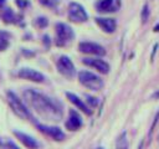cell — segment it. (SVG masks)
Instances as JSON below:
<instances>
[{
    "instance_id": "83f0119b",
    "label": "cell",
    "mask_w": 159,
    "mask_h": 149,
    "mask_svg": "<svg viewBox=\"0 0 159 149\" xmlns=\"http://www.w3.org/2000/svg\"><path fill=\"white\" fill-rule=\"evenodd\" d=\"M138 149H143V142H140V144L138 145Z\"/></svg>"
},
{
    "instance_id": "ac0fdd59",
    "label": "cell",
    "mask_w": 159,
    "mask_h": 149,
    "mask_svg": "<svg viewBox=\"0 0 159 149\" xmlns=\"http://www.w3.org/2000/svg\"><path fill=\"white\" fill-rule=\"evenodd\" d=\"M117 149H128V144H127V134H125V132L122 133V135L118 138V140H117Z\"/></svg>"
},
{
    "instance_id": "7c38bea8",
    "label": "cell",
    "mask_w": 159,
    "mask_h": 149,
    "mask_svg": "<svg viewBox=\"0 0 159 149\" xmlns=\"http://www.w3.org/2000/svg\"><path fill=\"white\" fill-rule=\"evenodd\" d=\"M14 134H15V137H16L26 148H29V149H39L40 144H39V143L36 142V139H34L32 137H30V135H27V134H25V133H22V132H17V130H15Z\"/></svg>"
},
{
    "instance_id": "d6986e66",
    "label": "cell",
    "mask_w": 159,
    "mask_h": 149,
    "mask_svg": "<svg viewBox=\"0 0 159 149\" xmlns=\"http://www.w3.org/2000/svg\"><path fill=\"white\" fill-rule=\"evenodd\" d=\"M140 17H142V22L145 24L149 19V6L148 4H144L143 9H142V14H140Z\"/></svg>"
},
{
    "instance_id": "d4e9b609",
    "label": "cell",
    "mask_w": 159,
    "mask_h": 149,
    "mask_svg": "<svg viewBox=\"0 0 159 149\" xmlns=\"http://www.w3.org/2000/svg\"><path fill=\"white\" fill-rule=\"evenodd\" d=\"M6 149H20L16 144H14L12 142H7L6 143Z\"/></svg>"
},
{
    "instance_id": "7a4b0ae2",
    "label": "cell",
    "mask_w": 159,
    "mask_h": 149,
    "mask_svg": "<svg viewBox=\"0 0 159 149\" xmlns=\"http://www.w3.org/2000/svg\"><path fill=\"white\" fill-rule=\"evenodd\" d=\"M6 98H7V102H9L10 107H11L12 112H14L17 117H20V118H22V119H29V118H31V114H30L29 109L26 108V106L21 102V99H20L14 92H7V93H6Z\"/></svg>"
},
{
    "instance_id": "44dd1931",
    "label": "cell",
    "mask_w": 159,
    "mask_h": 149,
    "mask_svg": "<svg viewBox=\"0 0 159 149\" xmlns=\"http://www.w3.org/2000/svg\"><path fill=\"white\" fill-rule=\"evenodd\" d=\"M36 24H37V26H40V27H45V26H47L48 21H47L46 17H37Z\"/></svg>"
},
{
    "instance_id": "277c9868",
    "label": "cell",
    "mask_w": 159,
    "mask_h": 149,
    "mask_svg": "<svg viewBox=\"0 0 159 149\" xmlns=\"http://www.w3.org/2000/svg\"><path fill=\"white\" fill-rule=\"evenodd\" d=\"M73 37H75L73 30L68 25H66L63 22L56 24V45L57 46L67 45Z\"/></svg>"
},
{
    "instance_id": "7402d4cb",
    "label": "cell",
    "mask_w": 159,
    "mask_h": 149,
    "mask_svg": "<svg viewBox=\"0 0 159 149\" xmlns=\"http://www.w3.org/2000/svg\"><path fill=\"white\" fill-rule=\"evenodd\" d=\"M86 98H87V102L89 103L91 107H96V106L98 104V99H97V98L91 97V96H86Z\"/></svg>"
},
{
    "instance_id": "8fae6325",
    "label": "cell",
    "mask_w": 159,
    "mask_h": 149,
    "mask_svg": "<svg viewBox=\"0 0 159 149\" xmlns=\"http://www.w3.org/2000/svg\"><path fill=\"white\" fill-rule=\"evenodd\" d=\"M83 63L87 65V66H89V67L96 68L101 73H104L106 74V73L109 72V65L106 61L101 60V58H83Z\"/></svg>"
},
{
    "instance_id": "f1b7e54d",
    "label": "cell",
    "mask_w": 159,
    "mask_h": 149,
    "mask_svg": "<svg viewBox=\"0 0 159 149\" xmlns=\"http://www.w3.org/2000/svg\"><path fill=\"white\" fill-rule=\"evenodd\" d=\"M4 4H5V0H0V7H1Z\"/></svg>"
},
{
    "instance_id": "5b68a950",
    "label": "cell",
    "mask_w": 159,
    "mask_h": 149,
    "mask_svg": "<svg viewBox=\"0 0 159 149\" xmlns=\"http://www.w3.org/2000/svg\"><path fill=\"white\" fill-rule=\"evenodd\" d=\"M68 17L73 22H84L88 16L82 5L77 2H71L68 6Z\"/></svg>"
},
{
    "instance_id": "9a60e30c",
    "label": "cell",
    "mask_w": 159,
    "mask_h": 149,
    "mask_svg": "<svg viewBox=\"0 0 159 149\" xmlns=\"http://www.w3.org/2000/svg\"><path fill=\"white\" fill-rule=\"evenodd\" d=\"M66 96H67V98L70 99V102H72L77 108H80L83 113H86V114H91V109L82 102V99H80L76 94H73V93H70V92H67L66 93Z\"/></svg>"
},
{
    "instance_id": "4dcf8cb0",
    "label": "cell",
    "mask_w": 159,
    "mask_h": 149,
    "mask_svg": "<svg viewBox=\"0 0 159 149\" xmlns=\"http://www.w3.org/2000/svg\"><path fill=\"white\" fill-rule=\"evenodd\" d=\"M158 139H159V137H158Z\"/></svg>"
},
{
    "instance_id": "5bb4252c",
    "label": "cell",
    "mask_w": 159,
    "mask_h": 149,
    "mask_svg": "<svg viewBox=\"0 0 159 149\" xmlns=\"http://www.w3.org/2000/svg\"><path fill=\"white\" fill-rule=\"evenodd\" d=\"M81 125H82V119H81V117L77 114V112L71 111V112H70L68 120L66 122V128L70 129V130H77Z\"/></svg>"
},
{
    "instance_id": "8992f818",
    "label": "cell",
    "mask_w": 159,
    "mask_h": 149,
    "mask_svg": "<svg viewBox=\"0 0 159 149\" xmlns=\"http://www.w3.org/2000/svg\"><path fill=\"white\" fill-rule=\"evenodd\" d=\"M57 70L61 74H63L66 77H72L76 73L75 66H73L72 61L70 60V57H67V56H61L57 60Z\"/></svg>"
},
{
    "instance_id": "ffe728a7",
    "label": "cell",
    "mask_w": 159,
    "mask_h": 149,
    "mask_svg": "<svg viewBox=\"0 0 159 149\" xmlns=\"http://www.w3.org/2000/svg\"><path fill=\"white\" fill-rule=\"evenodd\" d=\"M40 2L47 7H55L58 2V0H40Z\"/></svg>"
},
{
    "instance_id": "3957f363",
    "label": "cell",
    "mask_w": 159,
    "mask_h": 149,
    "mask_svg": "<svg viewBox=\"0 0 159 149\" xmlns=\"http://www.w3.org/2000/svg\"><path fill=\"white\" fill-rule=\"evenodd\" d=\"M78 79L84 87H87L92 91H99L103 87L102 78L92 72H88V71H81L78 73Z\"/></svg>"
},
{
    "instance_id": "2e32d148",
    "label": "cell",
    "mask_w": 159,
    "mask_h": 149,
    "mask_svg": "<svg viewBox=\"0 0 159 149\" xmlns=\"http://www.w3.org/2000/svg\"><path fill=\"white\" fill-rule=\"evenodd\" d=\"M0 15H1L2 20H4L6 24L16 22V16H15V14L12 12V10H11V9H9V7L4 9V10H2V12H1Z\"/></svg>"
},
{
    "instance_id": "e0dca14e",
    "label": "cell",
    "mask_w": 159,
    "mask_h": 149,
    "mask_svg": "<svg viewBox=\"0 0 159 149\" xmlns=\"http://www.w3.org/2000/svg\"><path fill=\"white\" fill-rule=\"evenodd\" d=\"M9 46V34L0 31V51L5 50Z\"/></svg>"
},
{
    "instance_id": "4fadbf2b",
    "label": "cell",
    "mask_w": 159,
    "mask_h": 149,
    "mask_svg": "<svg viewBox=\"0 0 159 149\" xmlns=\"http://www.w3.org/2000/svg\"><path fill=\"white\" fill-rule=\"evenodd\" d=\"M96 22L98 24V26L104 31V32H108V34H112L116 30V20L114 19H109V17H97L96 19Z\"/></svg>"
},
{
    "instance_id": "9c48e42d",
    "label": "cell",
    "mask_w": 159,
    "mask_h": 149,
    "mask_svg": "<svg viewBox=\"0 0 159 149\" xmlns=\"http://www.w3.org/2000/svg\"><path fill=\"white\" fill-rule=\"evenodd\" d=\"M17 74L21 78L29 79V81H32V82H43L45 81V76L41 72H39L36 70H32V68H27V67L21 68Z\"/></svg>"
},
{
    "instance_id": "4316f807",
    "label": "cell",
    "mask_w": 159,
    "mask_h": 149,
    "mask_svg": "<svg viewBox=\"0 0 159 149\" xmlns=\"http://www.w3.org/2000/svg\"><path fill=\"white\" fill-rule=\"evenodd\" d=\"M0 149H6V144H4V142L0 138Z\"/></svg>"
},
{
    "instance_id": "ba28073f",
    "label": "cell",
    "mask_w": 159,
    "mask_h": 149,
    "mask_svg": "<svg viewBox=\"0 0 159 149\" xmlns=\"http://www.w3.org/2000/svg\"><path fill=\"white\" fill-rule=\"evenodd\" d=\"M78 48L83 53H89V55H97V56H103L106 55V50L94 42H81L78 45Z\"/></svg>"
},
{
    "instance_id": "484cf974",
    "label": "cell",
    "mask_w": 159,
    "mask_h": 149,
    "mask_svg": "<svg viewBox=\"0 0 159 149\" xmlns=\"http://www.w3.org/2000/svg\"><path fill=\"white\" fill-rule=\"evenodd\" d=\"M157 48H158V43H155V45H154V48H153V53H152V60L154 58V55H155V52H157Z\"/></svg>"
},
{
    "instance_id": "603a6c76",
    "label": "cell",
    "mask_w": 159,
    "mask_h": 149,
    "mask_svg": "<svg viewBox=\"0 0 159 149\" xmlns=\"http://www.w3.org/2000/svg\"><path fill=\"white\" fill-rule=\"evenodd\" d=\"M158 119H159V112L155 114V117H154V120H153V124H152V127H150V132H149V135L154 132V128H155V125H157V123H158Z\"/></svg>"
},
{
    "instance_id": "52a82bcc",
    "label": "cell",
    "mask_w": 159,
    "mask_h": 149,
    "mask_svg": "<svg viewBox=\"0 0 159 149\" xmlns=\"http://www.w3.org/2000/svg\"><path fill=\"white\" fill-rule=\"evenodd\" d=\"M96 7L99 12H116L120 7V0H98Z\"/></svg>"
},
{
    "instance_id": "f546056e",
    "label": "cell",
    "mask_w": 159,
    "mask_h": 149,
    "mask_svg": "<svg viewBox=\"0 0 159 149\" xmlns=\"http://www.w3.org/2000/svg\"><path fill=\"white\" fill-rule=\"evenodd\" d=\"M154 30H155V31H159V25H157V26H155V29H154Z\"/></svg>"
},
{
    "instance_id": "6da1fadb",
    "label": "cell",
    "mask_w": 159,
    "mask_h": 149,
    "mask_svg": "<svg viewBox=\"0 0 159 149\" xmlns=\"http://www.w3.org/2000/svg\"><path fill=\"white\" fill-rule=\"evenodd\" d=\"M24 99L26 103L42 118L47 120L58 122L62 118V106L56 99L47 97L43 93H40L35 89H25L24 91Z\"/></svg>"
},
{
    "instance_id": "cb8c5ba5",
    "label": "cell",
    "mask_w": 159,
    "mask_h": 149,
    "mask_svg": "<svg viewBox=\"0 0 159 149\" xmlns=\"http://www.w3.org/2000/svg\"><path fill=\"white\" fill-rule=\"evenodd\" d=\"M16 5L20 9H24V7H26L29 5V2H27V0H16Z\"/></svg>"
},
{
    "instance_id": "30bf717a",
    "label": "cell",
    "mask_w": 159,
    "mask_h": 149,
    "mask_svg": "<svg viewBox=\"0 0 159 149\" xmlns=\"http://www.w3.org/2000/svg\"><path fill=\"white\" fill-rule=\"evenodd\" d=\"M37 128H39L42 133H45L46 135L51 137L52 139H55V140H57V142L65 139V134H63V132H62L58 127H51V125H45V124H37Z\"/></svg>"
}]
</instances>
